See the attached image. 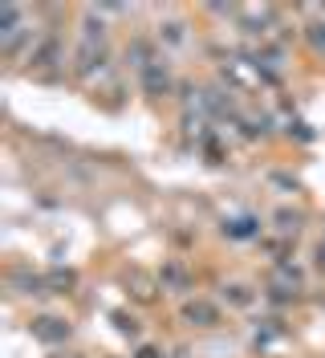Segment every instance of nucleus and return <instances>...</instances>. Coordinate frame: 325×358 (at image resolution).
I'll return each instance as SVG.
<instances>
[{"mask_svg":"<svg viewBox=\"0 0 325 358\" xmlns=\"http://www.w3.org/2000/svg\"><path fill=\"white\" fill-rule=\"evenodd\" d=\"M21 33H24V13L17 4H4L0 8V41H4V49H17Z\"/></svg>","mask_w":325,"mask_h":358,"instance_id":"obj_1","label":"nucleus"},{"mask_svg":"<svg viewBox=\"0 0 325 358\" xmlns=\"http://www.w3.org/2000/svg\"><path fill=\"white\" fill-rule=\"evenodd\" d=\"M224 232H228V236H240V241H244V236H257V220H252V216L228 220V224H224Z\"/></svg>","mask_w":325,"mask_h":358,"instance_id":"obj_7","label":"nucleus"},{"mask_svg":"<svg viewBox=\"0 0 325 358\" xmlns=\"http://www.w3.org/2000/svg\"><path fill=\"white\" fill-rule=\"evenodd\" d=\"M45 285H49L53 293H69V285H73V273H69V268H53V273L45 277Z\"/></svg>","mask_w":325,"mask_h":358,"instance_id":"obj_8","label":"nucleus"},{"mask_svg":"<svg viewBox=\"0 0 325 358\" xmlns=\"http://www.w3.org/2000/svg\"><path fill=\"white\" fill-rule=\"evenodd\" d=\"M138 78H143L147 94H167L171 90V69L163 66V62H151L147 69H138Z\"/></svg>","mask_w":325,"mask_h":358,"instance_id":"obj_4","label":"nucleus"},{"mask_svg":"<svg viewBox=\"0 0 325 358\" xmlns=\"http://www.w3.org/2000/svg\"><path fill=\"white\" fill-rule=\"evenodd\" d=\"M183 322H187V326H199V330H212V326H219V310L212 306V301L195 297V301L183 306Z\"/></svg>","mask_w":325,"mask_h":358,"instance_id":"obj_2","label":"nucleus"},{"mask_svg":"<svg viewBox=\"0 0 325 358\" xmlns=\"http://www.w3.org/2000/svg\"><path fill=\"white\" fill-rule=\"evenodd\" d=\"M224 297L232 306H252V289H244V285H224Z\"/></svg>","mask_w":325,"mask_h":358,"instance_id":"obj_9","label":"nucleus"},{"mask_svg":"<svg viewBox=\"0 0 325 358\" xmlns=\"http://www.w3.org/2000/svg\"><path fill=\"white\" fill-rule=\"evenodd\" d=\"M33 338H37V342H45V346H57V342H65V338H69V326H65L62 317L45 313V317H37V322H33Z\"/></svg>","mask_w":325,"mask_h":358,"instance_id":"obj_3","label":"nucleus"},{"mask_svg":"<svg viewBox=\"0 0 325 358\" xmlns=\"http://www.w3.org/2000/svg\"><path fill=\"white\" fill-rule=\"evenodd\" d=\"M159 281H163V289H187V285H192L187 268L179 265V261H171V265H163V273H159Z\"/></svg>","mask_w":325,"mask_h":358,"instance_id":"obj_5","label":"nucleus"},{"mask_svg":"<svg viewBox=\"0 0 325 358\" xmlns=\"http://www.w3.org/2000/svg\"><path fill=\"white\" fill-rule=\"evenodd\" d=\"M134 358H167V355H159L154 346H143V350H138V355H134Z\"/></svg>","mask_w":325,"mask_h":358,"instance_id":"obj_12","label":"nucleus"},{"mask_svg":"<svg viewBox=\"0 0 325 358\" xmlns=\"http://www.w3.org/2000/svg\"><path fill=\"white\" fill-rule=\"evenodd\" d=\"M277 228L281 232H297L301 228V212H277Z\"/></svg>","mask_w":325,"mask_h":358,"instance_id":"obj_10","label":"nucleus"},{"mask_svg":"<svg viewBox=\"0 0 325 358\" xmlns=\"http://www.w3.org/2000/svg\"><path fill=\"white\" fill-rule=\"evenodd\" d=\"M309 41H313V49H325V21L309 24Z\"/></svg>","mask_w":325,"mask_h":358,"instance_id":"obj_11","label":"nucleus"},{"mask_svg":"<svg viewBox=\"0 0 325 358\" xmlns=\"http://www.w3.org/2000/svg\"><path fill=\"white\" fill-rule=\"evenodd\" d=\"M171 358H183V355H171Z\"/></svg>","mask_w":325,"mask_h":358,"instance_id":"obj_13","label":"nucleus"},{"mask_svg":"<svg viewBox=\"0 0 325 358\" xmlns=\"http://www.w3.org/2000/svg\"><path fill=\"white\" fill-rule=\"evenodd\" d=\"M273 289L277 293H297L301 289V273H297L293 265H281L277 273H273Z\"/></svg>","mask_w":325,"mask_h":358,"instance_id":"obj_6","label":"nucleus"}]
</instances>
